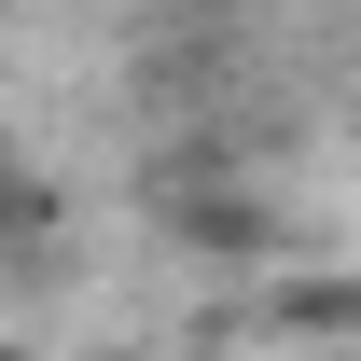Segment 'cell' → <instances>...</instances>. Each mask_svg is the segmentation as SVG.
<instances>
[{"label": "cell", "instance_id": "cell-1", "mask_svg": "<svg viewBox=\"0 0 361 361\" xmlns=\"http://www.w3.org/2000/svg\"><path fill=\"white\" fill-rule=\"evenodd\" d=\"M0 361H28V348H0Z\"/></svg>", "mask_w": 361, "mask_h": 361}, {"label": "cell", "instance_id": "cell-2", "mask_svg": "<svg viewBox=\"0 0 361 361\" xmlns=\"http://www.w3.org/2000/svg\"><path fill=\"white\" fill-rule=\"evenodd\" d=\"M0 209H14V195H0Z\"/></svg>", "mask_w": 361, "mask_h": 361}]
</instances>
